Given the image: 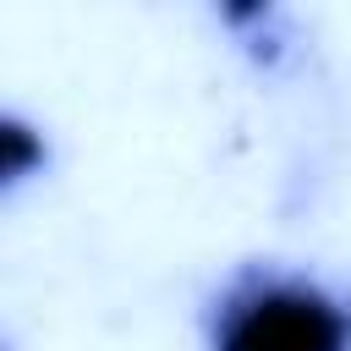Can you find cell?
<instances>
[{"mask_svg":"<svg viewBox=\"0 0 351 351\" xmlns=\"http://www.w3.org/2000/svg\"><path fill=\"white\" fill-rule=\"evenodd\" d=\"M44 170H49V143H44V132H38L33 121H22V115H0V181H5V192L38 181Z\"/></svg>","mask_w":351,"mask_h":351,"instance_id":"obj_2","label":"cell"},{"mask_svg":"<svg viewBox=\"0 0 351 351\" xmlns=\"http://www.w3.org/2000/svg\"><path fill=\"white\" fill-rule=\"evenodd\" d=\"M203 351H351V291L296 263H236L203 296Z\"/></svg>","mask_w":351,"mask_h":351,"instance_id":"obj_1","label":"cell"}]
</instances>
